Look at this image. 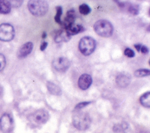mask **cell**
<instances>
[{
  "label": "cell",
  "mask_w": 150,
  "mask_h": 133,
  "mask_svg": "<svg viewBox=\"0 0 150 133\" xmlns=\"http://www.w3.org/2000/svg\"><path fill=\"white\" fill-rule=\"evenodd\" d=\"M72 122L77 129L83 131L90 127L91 119L88 113L80 110H75L72 117Z\"/></svg>",
  "instance_id": "cell-1"
},
{
  "label": "cell",
  "mask_w": 150,
  "mask_h": 133,
  "mask_svg": "<svg viewBox=\"0 0 150 133\" xmlns=\"http://www.w3.org/2000/svg\"><path fill=\"white\" fill-rule=\"evenodd\" d=\"M28 8L32 15L36 16H42L47 12L49 5L45 1L31 0L28 3Z\"/></svg>",
  "instance_id": "cell-2"
},
{
  "label": "cell",
  "mask_w": 150,
  "mask_h": 133,
  "mask_svg": "<svg viewBox=\"0 0 150 133\" xmlns=\"http://www.w3.org/2000/svg\"><path fill=\"white\" fill-rule=\"evenodd\" d=\"M93 28L96 33L101 37H110L113 33L112 25L105 19H100L96 22Z\"/></svg>",
  "instance_id": "cell-3"
},
{
  "label": "cell",
  "mask_w": 150,
  "mask_h": 133,
  "mask_svg": "<svg viewBox=\"0 0 150 133\" xmlns=\"http://www.w3.org/2000/svg\"><path fill=\"white\" fill-rule=\"evenodd\" d=\"M96 47V40L90 36L82 37L79 43V49L80 52L85 56L91 54L94 51Z\"/></svg>",
  "instance_id": "cell-4"
},
{
  "label": "cell",
  "mask_w": 150,
  "mask_h": 133,
  "mask_svg": "<svg viewBox=\"0 0 150 133\" xmlns=\"http://www.w3.org/2000/svg\"><path fill=\"white\" fill-rule=\"evenodd\" d=\"M15 36V30L12 25L9 23L0 25V40L9 42L12 40Z\"/></svg>",
  "instance_id": "cell-5"
},
{
  "label": "cell",
  "mask_w": 150,
  "mask_h": 133,
  "mask_svg": "<svg viewBox=\"0 0 150 133\" xmlns=\"http://www.w3.org/2000/svg\"><path fill=\"white\" fill-rule=\"evenodd\" d=\"M49 118V114L45 109H39L35 111L30 116V119L38 124H45Z\"/></svg>",
  "instance_id": "cell-6"
},
{
  "label": "cell",
  "mask_w": 150,
  "mask_h": 133,
  "mask_svg": "<svg viewBox=\"0 0 150 133\" xmlns=\"http://www.w3.org/2000/svg\"><path fill=\"white\" fill-rule=\"evenodd\" d=\"M13 127V120L11 115L7 113L4 114L0 118V129L3 133H9Z\"/></svg>",
  "instance_id": "cell-7"
},
{
  "label": "cell",
  "mask_w": 150,
  "mask_h": 133,
  "mask_svg": "<svg viewBox=\"0 0 150 133\" xmlns=\"http://www.w3.org/2000/svg\"><path fill=\"white\" fill-rule=\"evenodd\" d=\"M52 66L56 70L59 72H65L69 68L70 62L67 58L60 57L53 60Z\"/></svg>",
  "instance_id": "cell-8"
},
{
  "label": "cell",
  "mask_w": 150,
  "mask_h": 133,
  "mask_svg": "<svg viewBox=\"0 0 150 133\" xmlns=\"http://www.w3.org/2000/svg\"><path fill=\"white\" fill-rule=\"evenodd\" d=\"M131 80V77L129 74L127 73H121L117 76L115 82L117 84L122 88L127 87Z\"/></svg>",
  "instance_id": "cell-9"
},
{
  "label": "cell",
  "mask_w": 150,
  "mask_h": 133,
  "mask_svg": "<svg viewBox=\"0 0 150 133\" xmlns=\"http://www.w3.org/2000/svg\"><path fill=\"white\" fill-rule=\"evenodd\" d=\"M92 83V78L88 74H83L78 80V86L83 90H87L90 87Z\"/></svg>",
  "instance_id": "cell-10"
},
{
  "label": "cell",
  "mask_w": 150,
  "mask_h": 133,
  "mask_svg": "<svg viewBox=\"0 0 150 133\" xmlns=\"http://www.w3.org/2000/svg\"><path fill=\"white\" fill-rule=\"evenodd\" d=\"M33 45L32 42H28L23 44L19 49L17 56L19 59H23L26 57L28 54H29L32 49H33Z\"/></svg>",
  "instance_id": "cell-11"
},
{
  "label": "cell",
  "mask_w": 150,
  "mask_h": 133,
  "mask_svg": "<svg viewBox=\"0 0 150 133\" xmlns=\"http://www.w3.org/2000/svg\"><path fill=\"white\" fill-rule=\"evenodd\" d=\"M112 130L114 133H130L129 125L125 121L115 124L112 128Z\"/></svg>",
  "instance_id": "cell-12"
},
{
  "label": "cell",
  "mask_w": 150,
  "mask_h": 133,
  "mask_svg": "<svg viewBox=\"0 0 150 133\" xmlns=\"http://www.w3.org/2000/svg\"><path fill=\"white\" fill-rule=\"evenodd\" d=\"M64 30L66 31L67 34L71 36L83 31L84 30V28L80 25L73 23L66 27Z\"/></svg>",
  "instance_id": "cell-13"
},
{
  "label": "cell",
  "mask_w": 150,
  "mask_h": 133,
  "mask_svg": "<svg viewBox=\"0 0 150 133\" xmlns=\"http://www.w3.org/2000/svg\"><path fill=\"white\" fill-rule=\"evenodd\" d=\"M71 39V36L67 34L65 30H59L54 36V41L56 43L67 42Z\"/></svg>",
  "instance_id": "cell-14"
},
{
  "label": "cell",
  "mask_w": 150,
  "mask_h": 133,
  "mask_svg": "<svg viewBox=\"0 0 150 133\" xmlns=\"http://www.w3.org/2000/svg\"><path fill=\"white\" fill-rule=\"evenodd\" d=\"M75 20V11L73 9L69 10L67 12V16L64 19V21L62 23V25L65 29L69 25L73 23Z\"/></svg>",
  "instance_id": "cell-15"
},
{
  "label": "cell",
  "mask_w": 150,
  "mask_h": 133,
  "mask_svg": "<svg viewBox=\"0 0 150 133\" xmlns=\"http://www.w3.org/2000/svg\"><path fill=\"white\" fill-rule=\"evenodd\" d=\"M46 86L48 91L52 94L54 96H60L62 94V90L60 88L54 83L50 81H47L46 83Z\"/></svg>",
  "instance_id": "cell-16"
},
{
  "label": "cell",
  "mask_w": 150,
  "mask_h": 133,
  "mask_svg": "<svg viewBox=\"0 0 150 133\" xmlns=\"http://www.w3.org/2000/svg\"><path fill=\"white\" fill-rule=\"evenodd\" d=\"M11 7L12 6L9 1L0 0V13H8L11 11Z\"/></svg>",
  "instance_id": "cell-17"
},
{
  "label": "cell",
  "mask_w": 150,
  "mask_h": 133,
  "mask_svg": "<svg viewBox=\"0 0 150 133\" xmlns=\"http://www.w3.org/2000/svg\"><path fill=\"white\" fill-rule=\"evenodd\" d=\"M140 103L145 107H150V92L147 91L143 94L139 99Z\"/></svg>",
  "instance_id": "cell-18"
},
{
  "label": "cell",
  "mask_w": 150,
  "mask_h": 133,
  "mask_svg": "<svg viewBox=\"0 0 150 133\" xmlns=\"http://www.w3.org/2000/svg\"><path fill=\"white\" fill-rule=\"evenodd\" d=\"M127 7L128 8V11L133 15H137L139 13V8L137 4H132L128 3Z\"/></svg>",
  "instance_id": "cell-19"
},
{
  "label": "cell",
  "mask_w": 150,
  "mask_h": 133,
  "mask_svg": "<svg viewBox=\"0 0 150 133\" xmlns=\"http://www.w3.org/2000/svg\"><path fill=\"white\" fill-rule=\"evenodd\" d=\"M150 74V71L146 69H139L135 71L134 76L137 77H143L148 76Z\"/></svg>",
  "instance_id": "cell-20"
},
{
  "label": "cell",
  "mask_w": 150,
  "mask_h": 133,
  "mask_svg": "<svg viewBox=\"0 0 150 133\" xmlns=\"http://www.w3.org/2000/svg\"><path fill=\"white\" fill-rule=\"evenodd\" d=\"M79 12L84 15H88L91 12V9H90V6L88 5H87L86 4H83L80 5L79 6Z\"/></svg>",
  "instance_id": "cell-21"
},
{
  "label": "cell",
  "mask_w": 150,
  "mask_h": 133,
  "mask_svg": "<svg viewBox=\"0 0 150 133\" xmlns=\"http://www.w3.org/2000/svg\"><path fill=\"white\" fill-rule=\"evenodd\" d=\"M56 14L54 16V20L56 21V22H57V23L62 25V22L61 21V15H62V8L60 6H58L56 8Z\"/></svg>",
  "instance_id": "cell-22"
},
{
  "label": "cell",
  "mask_w": 150,
  "mask_h": 133,
  "mask_svg": "<svg viewBox=\"0 0 150 133\" xmlns=\"http://www.w3.org/2000/svg\"><path fill=\"white\" fill-rule=\"evenodd\" d=\"M6 65V59L4 55L0 53V71H1Z\"/></svg>",
  "instance_id": "cell-23"
},
{
  "label": "cell",
  "mask_w": 150,
  "mask_h": 133,
  "mask_svg": "<svg viewBox=\"0 0 150 133\" xmlns=\"http://www.w3.org/2000/svg\"><path fill=\"white\" fill-rule=\"evenodd\" d=\"M90 103H91L90 101H84V102L80 103L76 105V107H74V110H80L81 108L87 106V105L90 104Z\"/></svg>",
  "instance_id": "cell-24"
},
{
  "label": "cell",
  "mask_w": 150,
  "mask_h": 133,
  "mask_svg": "<svg viewBox=\"0 0 150 133\" xmlns=\"http://www.w3.org/2000/svg\"><path fill=\"white\" fill-rule=\"evenodd\" d=\"M124 54L128 57H133L135 56V52L129 48H126L124 50Z\"/></svg>",
  "instance_id": "cell-25"
},
{
  "label": "cell",
  "mask_w": 150,
  "mask_h": 133,
  "mask_svg": "<svg viewBox=\"0 0 150 133\" xmlns=\"http://www.w3.org/2000/svg\"><path fill=\"white\" fill-rule=\"evenodd\" d=\"M13 2L15 3H11V6H13L14 7H19L21 5V4H22L23 1H13Z\"/></svg>",
  "instance_id": "cell-26"
},
{
  "label": "cell",
  "mask_w": 150,
  "mask_h": 133,
  "mask_svg": "<svg viewBox=\"0 0 150 133\" xmlns=\"http://www.w3.org/2000/svg\"><path fill=\"white\" fill-rule=\"evenodd\" d=\"M140 51L143 54H148L149 52V49L146 46H142L140 49Z\"/></svg>",
  "instance_id": "cell-27"
},
{
  "label": "cell",
  "mask_w": 150,
  "mask_h": 133,
  "mask_svg": "<svg viewBox=\"0 0 150 133\" xmlns=\"http://www.w3.org/2000/svg\"><path fill=\"white\" fill-rule=\"evenodd\" d=\"M47 42H43L41 44V45H40V50H41V51H43V50L47 47Z\"/></svg>",
  "instance_id": "cell-28"
},
{
  "label": "cell",
  "mask_w": 150,
  "mask_h": 133,
  "mask_svg": "<svg viewBox=\"0 0 150 133\" xmlns=\"http://www.w3.org/2000/svg\"><path fill=\"white\" fill-rule=\"evenodd\" d=\"M142 45L141 44H135L134 45V47L136 48V49L137 50L138 52H140V49Z\"/></svg>",
  "instance_id": "cell-29"
},
{
  "label": "cell",
  "mask_w": 150,
  "mask_h": 133,
  "mask_svg": "<svg viewBox=\"0 0 150 133\" xmlns=\"http://www.w3.org/2000/svg\"><path fill=\"white\" fill-rule=\"evenodd\" d=\"M46 36H47V33H46V32H43V33H42V37L43 39H45V38L46 37Z\"/></svg>",
  "instance_id": "cell-30"
}]
</instances>
